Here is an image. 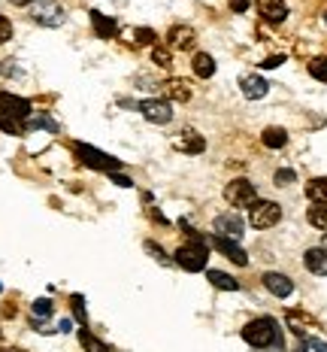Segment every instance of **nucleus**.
I'll use <instances>...</instances> for the list:
<instances>
[{"label": "nucleus", "instance_id": "obj_7", "mask_svg": "<svg viewBox=\"0 0 327 352\" xmlns=\"http://www.w3.org/2000/svg\"><path fill=\"white\" fill-rule=\"evenodd\" d=\"M213 231H215V237L239 240V237L245 234V222H243V216H239L237 210H234V212H221V216H215Z\"/></svg>", "mask_w": 327, "mask_h": 352}, {"label": "nucleus", "instance_id": "obj_39", "mask_svg": "<svg viewBox=\"0 0 327 352\" xmlns=\"http://www.w3.org/2000/svg\"><path fill=\"white\" fill-rule=\"evenodd\" d=\"M58 331H64V334L73 331V322H70V319H61V325H58Z\"/></svg>", "mask_w": 327, "mask_h": 352}, {"label": "nucleus", "instance_id": "obj_12", "mask_svg": "<svg viewBox=\"0 0 327 352\" xmlns=\"http://www.w3.org/2000/svg\"><path fill=\"white\" fill-rule=\"evenodd\" d=\"M239 91H243L249 100H261V98H267V91H270V82H267L264 76H258V73H249V76H243V82H239Z\"/></svg>", "mask_w": 327, "mask_h": 352}, {"label": "nucleus", "instance_id": "obj_34", "mask_svg": "<svg viewBox=\"0 0 327 352\" xmlns=\"http://www.w3.org/2000/svg\"><path fill=\"white\" fill-rule=\"evenodd\" d=\"M136 43H143V46L155 43V31H152V28H143V31H136Z\"/></svg>", "mask_w": 327, "mask_h": 352}, {"label": "nucleus", "instance_id": "obj_21", "mask_svg": "<svg viewBox=\"0 0 327 352\" xmlns=\"http://www.w3.org/2000/svg\"><path fill=\"white\" fill-rule=\"evenodd\" d=\"M206 280L213 283L215 289H221V292H237L239 289V283L230 274H224V270H206Z\"/></svg>", "mask_w": 327, "mask_h": 352}, {"label": "nucleus", "instance_id": "obj_6", "mask_svg": "<svg viewBox=\"0 0 327 352\" xmlns=\"http://www.w3.org/2000/svg\"><path fill=\"white\" fill-rule=\"evenodd\" d=\"M224 201H228L230 207H252V204L258 201V188H254V182H249V179H234L224 186Z\"/></svg>", "mask_w": 327, "mask_h": 352}, {"label": "nucleus", "instance_id": "obj_14", "mask_svg": "<svg viewBox=\"0 0 327 352\" xmlns=\"http://www.w3.org/2000/svg\"><path fill=\"white\" fill-rule=\"evenodd\" d=\"M173 146H176L179 152H188V155H200V152L206 149V140H203L197 131H182L176 140H173Z\"/></svg>", "mask_w": 327, "mask_h": 352}, {"label": "nucleus", "instance_id": "obj_38", "mask_svg": "<svg viewBox=\"0 0 327 352\" xmlns=\"http://www.w3.org/2000/svg\"><path fill=\"white\" fill-rule=\"evenodd\" d=\"M309 346L315 349V352H327V343H322V340H315V337H309Z\"/></svg>", "mask_w": 327, "mask_h": 352}, {"label": "nucleus", "instance_id": "obj_13", "mask_svg": "<svg viewBox=\"0 0 327 352\" xmlns=\"http://www.w3.org/2000/svg\"><path fill=\"white\" fill-rule=\"evenodd\" d=\"M258 12H261V19L270 21V25H279V21L288 19L285 0H258Z\"/></svg>", "mask_w": 327, "mask_h": 352}, {"label": "nucleus", "instance_id": "obj_9", "mask_svg": "<svg viewBox=\"0 0 327 352\" xmlns=\"http://www.w3.org/2000/svg\"><path fill=\"white\" fill-rule=\"evenodd\" d=\"M0 109L10 113L12 119H19V122H25L27 116H31V104H27L25 98H16V94H6V91H0Z\"/></svg>", "mask_w": 327, "mask_h": 352}, {"label": "nucleus", "instance_id": "obj_22", "mask_svg": "<svg viewBox=\"0 0 327 352\" xmlns=\"http://www.w3.org/2000/svg\"><path fill=\"white\" fill-rule=\"evenodd\" d=\"M261 143H264L267 149H285V143H288L285 128H267L264 134H261Z\"/></svg>", "mask_w": 327, "mask_h": 352}, {"label": "nucleus", "instance_id": "obj_25", "mask_svg": "<svg viewBox=\"0 0 327 352\" xmlns=\"http://www.w3.org/2000/svg\"><path fill=\"white\" fill-rule=\"evenodd\" d=\"M306 219H309L312 228H318V231L327 234V204H315V207H309Z\"/></svg>", "mask_w": 327, "mask_h": 352}, {"label": "nucleus", "instance_id": "obj_15", "mask_svg": "<svg viewBox=\"0 0 327 352\" xmlns=\"http://www.w3.org/2000/svg\"><path fill=\"white\" fill-rule=\"evenodd\" d=\"M303 264H306L309 274L327 276V249H324V246H312V249H306V255H303Z\"/></svg>", "mask_w": 327, "mask_h": 352}, {"label": "nucleus", "instance_id": "obj_28", "mask_svg": "<svg viewBox=\"0 0 327 352\" xmlns=\"http://www.w3.org/2000/svg\"><path fill=\"white\" fill-rule=\"evenodd\" d=\"M309 73L318 82H327V58H312L309 61Z\"/></svg>", "mask_w": 327, "mask_h": 352}, {"label": "nucleus", "instance_id": "obj_37", "mask_svg": "<svg viewBox=\"0 0 327 352\" xmlns=\"http://www.w3.org/2000/svg\"><path fill=\"white\" fill-rule=\"evenodd\" d=\"M109 176H112V182H119V186H125V188H130V186H134V182H130L128 176H121V173H109Z\"/></svg>", "mask_w": 327, "mask_h": 352}, {"label": "nucleus", "instance_id": "obj_41", "mask_svg": "<svg viewBox=\"0 0 327 352\" xmlns=\"http://www.w3.org/2000/svg\"><path fill=\"white\" fill-rule=\"evenodd\" d=\"M0 352H25V349H0Z\"/></svg>", "mask_w": 327, "mask_h": 352}, {"label": "nucleus", "instance_id": "obj_4", "mask_svg": "<svg viewBox=\"0 0 327 352\" xmlns=\"http://www.w3.org/2000/svg\"><path fill=\"white\" fill-rule=\"evenodd\" d=\"M31 19L43 28H61L67 21V12H64V6L58 0H36Z\"/></svg>", "mask_w": 327, "mask_h": 352}, {"label": "nucleus", "instance_id": "obj_19", "mask_svg": "<svg viewBox=\"0 0 327 352\" xmlns=\"http://www.w3.org/2000/svg\"><path fill=\"white\" fill-rule=\"evenodd\" d=\"M285 322H288V328L294 334H300V337H306V331L309 328H315V322H312L306 313H300V310H291L288 316H285Z\"/></svg>", "mask_w": 327, "mask_h": 352}, {"label": "nucleus", "instance_id": "obj_20", "mask_svg": "<svg viewBox=\"0 0 327 352\" xmlns=\"http://www.w3.org/2000/svg\"><path fill=\"white\" fill-rule=\"evenodd\" d=\"M306 197L312 204H327V176H315L306 182Z\"/></svg>", "mask_w": 327, "mask_h": 352}, {"label": "nucleus", "instance_id": "obj_44", "mask_svg": "<svg viewBox=\"0 0 327 352\" xmlns=\"http://www.w3.org/2000/svg\"><path fill=\"white\" fill-rule=\"evenodd\" d=\"M324 21H327V12H324Z\"/></svg>", "mask_w": 327, "mask_h": 352}, {"label": "nucleus", "instance_id": "obj_43", "mask_svg": "<svg viewBox=\"0 0 327 352\" xmlns=\"http://www.w3.org/2000/svg\"><path fill=\"white\" fill-rule=\"evenodd\" d=\"M0 337H3V328H0Z\"/></svg>", "mask_w": 327, "mask_h": 352}, {"label": "nucleus", "instance_id": "obj_27", "mask_svg": "<svg viewBox=\"0 0 327 352\" xmlns=\"http://www.w3.org/2000/svg\"><path fill=\"white\" fill-rule=\"evenodd\" d=\"M31 310H34V319H40V316L49 319V316H52V310H55V304L49 298H40V300H34Z\"/></svg>", "mask_w": 327, "mask_h": 352}, {"label": "nucleus", "instance_id": "obj_35", "mask_svg": "<svg viewBox=\"0 0 327 352\" xmlns=\"http://www.w3.org/2000/svg\"><path fill=\"white\" fill-rule=\"evenodd\" d=\"M282 61H285V58H282V55H270V58H267V61H261V67L273 70V67H279V64H282Z\"/></svg>", "mask_w": 327, "mask_h": 352}, {"label": "nucleus", "instance_id": "obj_42", "mask_svg": "<svg viewBox=\"0 0 327 352\" xmlns=\"http://www.w3.org/2000/svg\"><path fill=\"white\" fill-rule=\"evenodd\" d=\"M324 249H327V237H324Z\"/></svg>", "mask_w": 327, "mask_h": 352}, {"label": "nucleus", "instance_id": "obj_18", "mask_svg": "<svg viewBox=\"0 0 327 352\" xmlns=\"http://www.w3.org/2000/svg\"><path fill=\"white\" fill-rule=\"evenodd\" d=\"M167 43H170L173 49H188L194 43V31L191 28L176 25V28H170V34H167Z\"/></svg>", "mask_w": 327, "mask_h": 352}, {"label": "nucleus", "instance_id": "obj_33", "mask_svg": "<svg viewBox=\"0 0 327 352\" xmlns=\"http://www.w3.org/2000/svg\"><path fill=\"white\" fill-rule=\"evenodd\" d=\"M10 36H12V25H10V19L0 16V46H3V43L10 40Z\"/></svg>", "mask_w": 327, "mask_h": 352}, {"label": "nucleus", "instance_id": "obj_31", "mask_svg": "<svg viewBox=\"0 0 327 352\" xmlns=\"http://www.w3.org/2000/svg\"><path fill=\"white\" fill-rule=\"evenodd\" d=\"M145 249H149V252L155 255V261H161V264H170V258H167V255H164V249L158 246L155 240H145Z\"/></svg>", "mask_w": 327, "mask_h": 352}, {"label": "nucleus", "instance_id": "obj_8", "mask_svg": "<svg viewBox=\"0 0 327 352\" xmlns=\"http://www.w3.org/2000/svg\"><path fill=\"white\" fill-rule=\"evenodd\" d=\"M140 113L143 119H149L152 124H170L173 122V107L164 98H152V100H140Z\"/></svg>", "mask_w": 327, "mask_h": 352}, {"label": "nucleus", "instance_id": "obj_5", "mask_svg": "<svg viewBox=\"0 0 327 352\" xmlns=\"http://www.w3.org/2000/svg\"><path fill=\"white\" fill-rule=\"evenodd\" d=\"M73 152H76L79 158H82V164H88L94 167V170H106V173H115L119 170V161H115L112 155H106V152H100V149H94V146L88 143H76L73 146Z\"/></svg>", "mask_w": 327, "mask_h": 352}, {"label": "nucleus", "instance_id": "obj_11", "mask_svg": "<svg viewBox=\"0 0 327 352\" xmlns=\"http://www.w3.org/2000/svg\"><path fill=\"white\" fill-rule=\"evenodd\" d=\"M213 246L218 249V252L224 255V258H230L234 264H239V267H245L249 264V255H245V249L237 243V240H224V237H213Z\"/></svg>", "mask_w": 327, "mask_h": 352}, {"label": "nucleus", "instance_id": "obj_2", "mask_svg": "<svg viewBox=\"0 0 327 352\" xmlns=\"http://www.w3.org/2000/svg\"><path fill=\"white\" fill-rule=\"evenodd\" d=\"M173 261H176L182 270H188V274H197V270H206L209 249H206V243H185L176 249Z\"/></svg>", "mask_w": 327, "mask_h": 352}, {"label": "nucleus", "instance_id": "obj_17", "mask_svg": "<svg viewBox=\"0 0 327 352\" xmlns=\"http://www.w3.org/2000/svg\"><path fill=\"white\" fill-rule=\"evenodd\" d=\"M91 25H94V31H97V36H104V40L115 36V31H119L115 19H106L104 12H97V10H91Z\"/></svg>", "mask_w": 327, "mask_h": 352}, {"label": "nucleus", "instance_id": "obj_23", "mask_svg": "<svg viewBox=\"0 0 327 352\" xmlns=\"http://www.w3.org/2000/svg\"><path fill=\"white\" fill-rule=\"evenodd\" d=\"M79 343H82L85 352H112V346H109V343H104L100 337H94L88 328H82V331H79Z\"/></svg>", "mask_w": 327, "mask_h": 352}, {"label": "nucleus", "instance_id": "obj_36", "mask_svg": "<svg viewBox=\"0 0 327 352\" xmlns=\"http://www.w3.org/2000/svg\"><path fill=\"white\" fill-rule=\"evenodd\" d=\"M230 10H234V12H245V10H249V0H230Z\"/></svg>", "mask_w": 327, "mask_h": 352}, {"label": "nucleus", "instance_id": "obj_40", "mask_svg": "<svg viewBox=\"0 0 327 352\" xmlns=\"http://www.w3.org/2000/svg\"><path fill=\"white\" fill-rule=\"evenodd\" d=\"M12 6H27V3H36V0H10Z\"/></svg>", "mask_w": 327, "mask_h": 352}, {"label": "nucleus", "instance_id": "obj_3", "mask_svg": "<svg viewBox=\"0 0 327 352\" xmlns=\"http://www.w3.org/2000/svg\"><path fill=\"white\" fill-rule=\"evenodd\" d=\"M282 222V207L276 201H254L249 207V225L258 231H267Z\"/></svg>", "mask_w": 327, "mask_h": 352}, {"label": "nucleus", "instance_id": "obj_26", "mask_svg": "<svg viewBox=\"0 0 327 352\" xmlns=\"http://www.w3.org/2000/svg\"><path fill=\"white\" fill-rule=\"evenodd\" d=\"M0 131H6V134H25V122L12 119L10 113H3V109H0Z\"/></svg>", "mask_w": 327, "mask_h": 352}, {"label": "nucleus", "instance_id": "obj_10", "mask_svg": "<svg viewBox=\"0 0 327 352\" xmlns=\"http://www.w3.org/2000/svg\"><path fill=\"white\" fill-rule=\"evenodd\" d=\"M264 285H267V292L276 295V298H288L291 292H294V283H291V276L279 274V270H267V274H264Z\"/></svg>", "mask_w": 327, "mask_h": 352}, {"label": "nucleus", "instance_id": "obj_32", "mask_svg": "<svg viewBox=\"0 0 327 352\" xmlns=\"http://www.w3.org/2000/svg\"><path fill=\"white\" fill-rule=\"evenodd\" d=\"M152 58H155L158 67H170V52H167V49L158 46V49H155V55H152Z\"/></svg>", "mask_w": 327, "mask_h": 352}, {"label": "nucleus", "instance_id": "obj_24", "mask_svg": "<svg viewBox=\"0 0 327 352\" xmlns=\"http://www.w3.org/2000/svg\"><path fill=\"white\" fill-rule=\"evenodd\" d=\"M191 67H194V73H197L200 79H209L215 73V61H213V55L197 52V55H194V61H191Z\"/></svg>", "mask_w": 327, "mask_h": 352}, {"label": "nucleus", "instance_id": "obj_16", "mask_svg": "<svg viewBox=\"0 0 327 352\" xmlns=\"http://www.w3.org/2000/svg\"><path fill=\"white\" fill-rule=\"evenodd\" d=\"M161 91H164V100H176V104H188L191 100V88H188L185 79H167Z\"/></svg>", "mask_w": 327, "mask_h": 352}, {"label": "nucleus", "instance_id": "obj_30", "mask_svg": "<svg viewBox=\"0 0 327 352\" xmlns=\"http://www.w3.org/2000/svg\"><path fill=\"white\" fill-rule=\"evenodd\" d=\"M70 307H73V313H76V319L85 325V300H82V295H73L70 298Z\"/></svg>", "mask_w": 327, "mask_h": 352}, {"label": "nucleus", "instance_id": "obj_1", "mask_svg": "<svg viewBox=\"0 0 327 352\" xmlns=\"http://www.w3.org/2000/svg\"><path fill=\"white\" fill-rule=\"evenodd\" d=\"M243 340L254 349H270V352H285L282 343V328L276 325L273 316H258L252 322H245L243 328Z\"/></svg>", "mask_w": 327, "mask_h": 352}, {"label": "nucleus", "instance_id": "obj_29", "mask_svg": "<svg viewBox=\"0 0 327 352\" xmlns=\"http://www.w3.org/2000/svg\"><path fill=\"white\" fill-rule=\"evenodd\" d=\"M297 179V173L291 170V167H282V170H276V186L279 188H285V186H291V182Z\"/></svg>", "mask_w": 327, "mask_h": 352}]
</instances>
